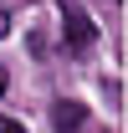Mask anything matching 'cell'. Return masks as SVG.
Listing matches in <instances>:
<instances>
[{
    "label": "cell",
    "instance_id": "1",
    "mask_svg": "<svg viewBox=\"0 0 128 133\" xmlns=\"http://www.w3.org/2000/svg\"><path fill=\"white\" fill-rule=\"evenodd\" d=\"M62 26H67V46H72V51H92L97 26H92V16L82 10L77 0H62Z\"/></svg>",
    "mask_w": 128,
    "mask_h": 133
},
{
    "label": "cell",
    "instance_id": "2",
    "mask_svg": "<svg viewBox=\"0 0 128 133\" xmlns=\"http://www.w3.org/2000/svg\"><path fill=\"white\" fill-rule=\"evenodd\" d=\"M56 133H77L82 128V118H87V108H82V102H56Z\"/></svg>",
    "mask_w": 128,
    "mask_h": 133
},
{
    "label": "cell",
    "instance_id": "3",
    "mask_svg": "<svg viewBox=\"0 0 128 133\" xmlns=\"http://www.w3.org/2000/svg\"><path fill=\"white\" fill-rule=\"evenodd\" d=\"M0 133H26V128H21L16 118H0Z\"/></svg>",
    "mask_w": 128,
    "mask_h": 133
},
{
    "label": "cell",
    "instance_id": "4",
    "mask_svg": "<svg viewBox=\"0 0 128 133\" xmlns=\"http://www.w3.org/2000/svg\"><path fill=\"white\" fill-rule=\"evenodd\" d=\"M5 31H10V16H5V10H0V36H5Z\"/></svg>",
    "mask_w": 128,
    "mask_h": 133
},
{
    "label": "cell",
    "instance_id": "5",
    "mask_svg": "<svg viewBox=\"0 0 128 133\" xmlns=\"http://www.w3.org/2000/svg\"><path fill=\"white\" fill-rule=\"evenodd\" d=\"M0 92H5V66H0Z\"/></svg>",
    "mask_w": 128,
    "mask_h": 133
}]
</instances>
